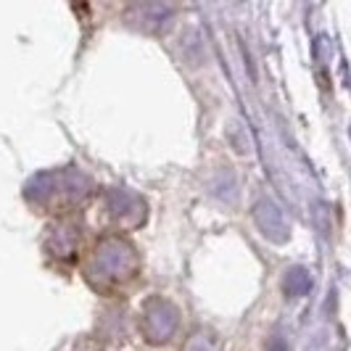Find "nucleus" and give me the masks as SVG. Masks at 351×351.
<instances>
[{
	"instance_id": "3",
	"label": "nucleus",
	"mask_w": 351,
	"mask_h": 351,
	"mask_svg": "<svg viewBox=\"0 0 351 351\" xmlns=\"http://www.w3.org/2000/svg\"><path fill=\"white\" fill-rule=\"evenodd\" d=\"M309 288V278H306V272L296 267V269H288V278H285V291L288 293H293V296H299Z\"/></svg>"
},
{
	"instance_id": "1",
	"label": "nucleus",
	"mask_w": 351,
	"mask_h": 351,
	"mask_svg": "<svg viewBox=\"0 0 351 351\" xmlns=\"http://www.w3.org/2000/svg\"><path fill=\"white\" fill-rule=\"evenodd\" d=\"M177 309L164 299H151L143 309V333L148 335L151 343H164L169 341L177 330Z\"/></svg>"
},
{
	"instance_id": "2",
	"label": "nucleus",
	"mask_w": 351,
	"mask_h": 351,
	"mask_svg": "<svg viewBox=\"0 0 351 351\" xmlns=\"http://www.w3.org/2000/svg\"><path fill=\"white\" fill-rule=\"evenodd\" d=\"M254 219H256V225L264 230L267 238H275V241H282V238H285L282 214L272 201H259V204L254 206Z\"/></svg>"
}]
</instances>
